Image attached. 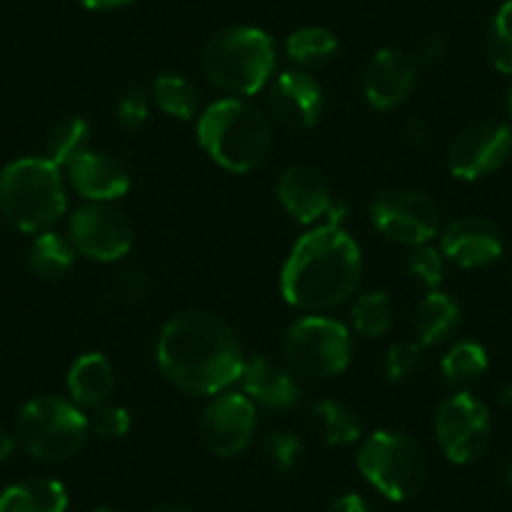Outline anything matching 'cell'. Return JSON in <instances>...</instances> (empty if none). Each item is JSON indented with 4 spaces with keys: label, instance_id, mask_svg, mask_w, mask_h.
Wrapping results in <instances>:
<instances>
[{
    "label": "cell",
    "instance_id": "ee69618b",
    "mask_svg": "<svg viewBox=\"0 0 512 512\" xmlns=\"http://www.w3.org/2000/svg\"><path fill=\"white\" fill-rule=\"evenodd\" d=\"M149 512H189V510H186V507H181V505H159V507H154V510H149Z\"/></svg>",
    "mask_w": 512,
    "mask_h": 512
},
{
    "label": "cell",
    "instance_id": "30bf717a",
    "mask_svg": "<svg viewBox=\"0 0 512 512\" xmlns=\"http://www.w3.org/2000/svg\"><path fill=\"white\" fill-rule=\"evenodd\" d=\"M435 435L447 460L455 465H470L490 445V410L470 392H455L437 407Z\"/></svg>",
    "mask_w": 512,
    "mask_h": 512
},
{
    "label": "cell",
    "instance_id": "6da1fadb",
    "mask_svg": "<svg viewBox=\"0 0 512 512\" xmlns=\"http://www.w3.org/2000/svg\"><path fill=\"white\" fill-rule=\"evenodd\" d=\"M161 374L191 397H214L239 382L244 352L234 329L209 312H181L156 342Z\"/></svg>",
    "mask_w": 512,
    "mask_h": 512
},
{
    "label": "cell",
    "instance_id": "8992f818",
    "mask_svg": "<svg viewBox=\"0 0 512 512\" xmlns=\"http://www.w3.org/2000/svg\"><path fill=\"white\" fill-rule=\"evenodd\" d=\"M18 442L31 457L63 462L88 440V420L81 407L63 397H36L18 415Z\"/></svg>",
    "mask_w": 512,
    "mask_h": 512
},
{
    "label": "cell",
    "instance_id": "d590c367",
    "mask_svg": "<svg viewBox=\"0 0 512 512\" xmlns=\"http://www.w3.org/2000/svg\"><path fill=\"white\" fill-rule=\"evenodd\" d=\"M485 53L497 71L505 73V76H512V43L502 41V38H497L495 33L487 31Z\"/></svg>",
    "mask_w": 512,
    "mask_h": 512
},
{
    "label": "cell",
    "instance_id": "4fadbf2b",
    "mask_svg": "<svg viewBox=\"0 0 512 512\" xmlns=\"http://www.w3.org/2000/svg\"><path fill=\"white\" fill-rule=\"evenodd\" d=\"M256 405L241 392H219L201 412L199 432L216 457H234L251 445L256 435Z\"/></svg>",
    "mask_w": 512,
    "mask_h": 512
},
{
    "label": "cell",
    "instance_id": "e0dca14e",
    "mask_svg": "<svg viewBox=\"0 0 512 512\" xmlns=\"http://www.w3.org/2000/svg\"><path fill=\"white\" fill-rule=\"evenodd\" d=\"M66 174L73 191L91 204H111L123 199L131 189L128 169L106 151H81L66 166Z\"/></svg>",
    "mask_w": 512,
    "mask_h": 512
},
{
    "label": "cell",
    "instance_id": "d4e9b609",
    "mask_svg": "<svg viewBox=\"0 0 512 512\" xmlns=\"http://www.w3.org/2000/svg\"><path fill=\"white\" fill-rule=\"evenodd\" d=\"M312 420L329 447H347L362 437V425L347 405L334 400H319L312 405Z\"/></svg>",
    "mask_w": 512,
    "mask_h": 512
},
{
    "label": "cell",
    "instance_id": "3957f363",
    "mask_svg": "<svg viewBox=\"0 0 512 512\" xmlns=\"http://www.w3.org/2000/svg\"><path fill=\"white\" fill-rule=\"evenodd\" d=\"M196 136L206 156L231 174L256 169L272 151V123L244 98L211 103L199 116Z\"/></svg>",
    "mask_w": 512,
    "mask_h": 512
},
{
    "label": "cell",
    "instance_id": "bcb514c9",
    "mask_svg": "<svg viewBox=\"0 0 512 512\" xmlns=\"http://www.w3.org/2000/svg\"><path fill=\"white\" fill-rule=\"evenodd\" d=\"M507 485L512 487V462H510V467H507Z\"/></svg>",
    "mask_w": 512,
    "mask_h": 512
},
{
    "label": "cell",
    "instance_id": "603a6c76",
    "mask_svg": "<svg viewBox=\"0 0 512 512\" xmlns=\"http://www.w3.org/2000/svg\"><path fill=\"white\" fill-rule=\"evenodd\" d=\"M76 246L71 239L56 231H41L28 249V269L43 282H56L66 277L76 264Z\"/></svg>",
    "mask_w": 512,
    "mask_h": 512
},
{
    "label": "cell",
    "instance_id": "60d3db41",
    "mask_svg": "<svg viewBox=\"0 0 512 512\" xmlns=\"http://www.w3.org/2000/svg\"><path fill=\"white\" fill-rule=\"evenodd\" d=\"M407 136H410L412 144H417V146L425 144V141H427V128H425V123H422V121H412L410 128H407Z\"/></svg>",
    "mask_w": 512,
    "mask_h": 512
},
{
    "label": "cell",
    "instance_id": "7a4b0ae2",
    "mask_svg": "<svg viewBox=\"0 0 512 512\" xmlns=\"http://www.w3.org/2000/svg\"><path fill=\"white\" fill-rule=\"evenodd\" d=\"M364 274L362 249L344 226L324 221L307 231L289 251L279 287L292 307L324 312L347 302L357 292Z\"/></svg>",
    "mask_w": 512,
    "mask_h": 512
},
{
    "label": "cell",
    "instance_id": "ffe728a7",
    "mask_svg": "<svg viewBox=\"0 0 512 512\" xmlns=\"http://www.w3.org/2000/svg\"><path fill=\"white\" fill-rule=\"evenodd\" d=\"M113 387H116V369L106 354H81L68 369V395L73 405L88 407V410L106 405Z\"/></svg>",
    "mask_w": 512,
    "mask_h": 512
},
{
    "label": "cell",
    "instance_id": "83f0119b",
    "mask_svg": "<svg viewBox=\"0 0 512 512\" xmlns=\"http://www.w3.org/2000/svg\"><path fill=\"white\" fill-rule=\"evenodd\" d=\"M88 139H91V123L81 116H71L66 121L58 123L51 131L46 141V156L43 159L51 161L58 169H66L81 151L88 149Z\"/></svg>",
    "mask_w": 512,
    "mask_h": 512
},
{
    "label": "cell",
    "instance_id": "8fae6325",
    "mask_svg": "<svg viewBox=\"0 0 512 512\" xmlns=\"http://www.w3.org/2000/svg\"><path fill=\"white\" fill-rule=\"evenodd\" d=\"M68 239L91 262H118L134 246V226L111 204H83L68 221Z\"/></svg>",
    "mask_w": 512,
    "mask_h": 512
},
{
    "label": "cell",
    "instance_id": "ab89813d",
    "mask_svg": "<svg viewBox=\"0 0 512 512\" xmlns=\"http://www.w3.org/2000/svg\"><path fill=\"white\" fill-rule=\"evenodd\" d=\"M78 3L88 11H113V8H123L134 0H78Z\"/></svg>",
    "mask_w": 512,
    "mask_h": 512
},
{
    "label": "cell",
    "instance_id": "44dd1931",
    "mask_svg": "<svg viewBox=\"0 0 512 512\" xmlns=\"http://www.w3.org/2000/svg\"><path fill=\"white\" fill-rule=\"evenodd\" d=\"M462 327V309L450 294L430 292L415 312V334L422 347L452 342Z\"/></svg>",
    "mask_w": 512,
    "mask_h": 512
},
{
    "label": "cell",
    "instance_id": "7402d4cb",
    "mask_svg": "<svg viewBox=\"0 0 512 512\" xmlns=\"http://www.w3.org/2000/svg\"><path fill=\"white\" fill-rule=\"evenodd\" d=\"M66 487L51 477H28L0 495V512H66Z\"/></svg>",
    "mask_w": 512,
    "mask_h": 512
},
{
    "label": "cell",
    "instance_id": "7bdbcfd3",
    "mask_svg": "<svg viewBox=\"0 0 512 512\" xmlns=\"http://www.w3.org/2000/svg\"><path fill=\"white\" fill-rule=\"evenodd\" d=\"M500 405L507 407V410H512V384H507V387H502V392H500Z\"/></svg>",
    "mask_w": 512,
    "mask_h": 512
},
{
    "label": "cell",
    "instance_id": "5bb4252c",
    "mask_svg": "<svg viewBox=\"0 0 512 512\" xmlns=\"http://www.w3.org/2000/svg\"><path fill=\"white\" fill-rule=\"evenodd\" d=\"M417 73H420V66L410 53L397 51V48H382L364 68V98L377 111L402 106L415 91Z\"/></svg>",
    "mask_w": 512,
    "mask_h": 512
},
{
    "label": "cell",
    "instance_id": "4316f807",
    "mask_svg": "<svg viewBox=\"0 0 512 512\" xmlns=\"http://www.w3.org/2000/svg\"><path fill=\"white\" fill-rule=\"evenodd\" d=\"M395 307L387 292H367L352 304V329L362 339H379L392 329Z\"/></svg>",
    "mask_w": 512,
    "mask_h": 512
},
{
    "label": "cell",
    "instance_id": "ac0fdd59",
    "mask_svg": "<svg viewBox=\"0 0 512 512\" xmlns=\"http://www.w3.org/2000/svg\"><path fill=\"white\" fill-rule=\"evenodd\" d=\"M277 196L287 214L299 224H317L327 219L332 209V189L317 169L307 164H292L277 181Z\"/></svg>",
    "mask_w": 512,
    "mask_h": 512
},
{
    "label": "cell",
    "instance_id": "1f68e13d",
    "mask_svg": "<svg viewBox=\"0 0 512 512\" xmlns=\"http://www.w3.org/2000/svg\"><path fill=\"white\" fill-rule=\"evenodd\" d=\"M262 452L264 460L279 472H292L294 467L299 465V457H302L304 445L299 440V435L287 430H279L267 435V440L262 442Z\"/></svg>",
    "mask_w": 512,
    "mask_h": 512
},
{
    "label": "cell",
    "instance_id": "9a60e30c",
    "mask_svg": "<svg viewBox=\"0 0 512 512\" xmlns=\"http://www.w3.org/2000/svg\"><path fill=\"white\" fill-rule=\"evenodd\" d=\"M269 111L274 121L292 131H309L317 126L324 111V93L317 78L307 71H287L269 88Z\"/></svg>",
    "mask_w": 512,
    "mask_h": 512
},
{
    "label": "cell",
    "instance_id": "2e32d148",
    "mask_svg": "<svg viewBox=\"0 0 512 512\" xmlns=\"http://www.w3.org/2000/svg\"><path fill=\"white\" fill-rule=\"evenodd\" d=\"M440 251L445 259L462 269H482L495 264L505 251L500 229L480 216H462L450 221L440 236Z\"/></svg>",
    "mask_w": 512,
    "mask_h": 512
},
{
    "label": "cell",
    "instance_id": "277c9868",
    "mask_svg": "<svg viewBox=\"0 0 512 512\" xmlns=\"http://www.w3.org/2000/svg\"><path fill=\"white\" fill-rule=\"evenodd\" d=\"M206 78L231 98L262 91L277 68V48L262 28L234 26L214 33L201 53Z\"/></svg>",
    "mask_w": 512,
    "mask_h": 512
},
{
    "label": "cell",
    "instance_id": "836d02e7",
    "mask_svg": "<svg viewBox=\"0 0 512 512\" xmlns=\"http://www.w3.org/2000/svg\"><path fill=\"white\" fill-rule=\"evenodd\" d=\"M422 344L420 342H400L392 344L387 357H384V374L390 382H407L415 377L422 367Z\"/></svg>",
    "mask_w": 512,
    "mask_h": 512
},
{
    "label": "cell",
    "instance_id": "8d00e7d4",
    "mask_svg": "<svg viewBox=\"0 0 512 512\" xmlns=\"http://www.w3.org/2000/svg\"><path fill=\"white\" fill-rule=\"evenodd\" d=\"M146 292H149V284H146L144 274L128 272L118 282V294H121L123 302H141L146 297Z\"/></svg>",
    "mask_w": 512,
    "mask_h": 512
},
{
    "label": "cell",
    "instance_id": "cb8c5ba5",
    "mask_svg": "<svg viewBox=\"0 0 512 512\" xmlns=\"http://www.w3.org/2000/svg\"><path fill=\"white\" fill-rule=\"evenodd\" d=\"M487 367H490V359H487L485 347L477 342H470V339L452 344L440 362L445 382L460 392H465L467 387L480 382L485 377Z\"/></svg>",
    "mask_w": 512,
    "mask_h": 512
},
{
    "label": "cell",
    "instance_id": "d6986e66",
    "mask_svg": "<svg viewBox=\"0 0 512 512\" xmlns=\"http://www.w3.org/2000/svg\"><path fill=\"white\" fill-rule=\"evenodd\" d=\"M244 395L254 405H262L274 412H287L302 402V387L289 369L279 367L264 354L244 359V369L239 377Z\"/></svg>",
    "mask_w": 512,
    "mask_h": 512
},
{
    "label": "cell",
    "instance_id": "f546056e",
    "mask_svg": "<svg viewBox=\"0 0 512 512\" xmlns=\"http://www.w3.org/2000/svg\"><path fill=\"white\" fill-rule=\"evenodd\" d=\"M407 269H410V274L422 287L430 289V292H437V287L442 284V277H445V254L440 249H435L432 244L412 246Z\"/></svg>",
    "mask_w": 512,
    "mask_h": 512
},
{
    "label": "cell",
    "instance_id": "d6a6232c",
    "mask_svg": "<svg viewBox=\"0 0 512 512\" xmlns=\"http://www.w3.org/2000/svg\"><path fill=\"white\" fill-rule=\"evenodd\" d=\"M88 432L101 440H121L131 430V415L121 405H98L93 407L91 415H86Z\"/></svg>",
    "mask_w": 512,
    "mask_h": 512
},
{
    "label": "cell",
    "instance_id": "484cf974",
    "mask_svg": "<svg viewBox=\"0 0 512 512\" xmlns=\"http://www.w3.org/2000/svg\"><path fill=\"white\" fill-rule=\"evenodd\" d=\"M154 101L166 116L191 121L199 113V91L181 73H161L154 81Z\"/></svg>",
    "mask_w": 512,
    "mask_h": 512
},
{
    "label": "cell",
    "instance_id": "7dc6e473",
    "mask_svg": "<svg viewBox=\"0 0 512 512\" xmlns=\"http://www.w3.org/2000/svg\"><path fill=\"white\" fill-rule=\"evenodd\" d=\"M96 512H116V510H111V507H101V510H96Z\"/></svg>",
    "mask_w": 512,
    "mask_h": 512
},
{
    "label": "cell",
    "instance_id": "52a82bcc",
    "mask_svg": "<svg viewBox=\"0 0 512 512\" xmlns=\"http://www.w3.org/2000/svg\"><path fill=\"white\" fill-rule=\"evenodd\" d=\"M364 480L392 502L415 497L425 477V455L407 432L379 430L362 442L357 455Z\"/></svg>",
    "mask_w": 512,
    "mask_h": 512
},
{
    "label": "cell",
    "instance_id": "f1b7e54d",
    "mask_svg": "<svg viewBox=\"0 0 512 512\" xmlns=\"http://www.w3.org/2000/svg\"><path fill=\"white\" fill-rule=\"evenodd\" d=\"M339 51V41L332 31L319 26L299 28L289 36L287 41V56L292 58L297 66L312 68L322 66V63L332 61L334 53Z\"/></svg>",
    "mask_w": 512,
    "mask_h": 512
},
{
    "label": "cell",
    "instance_id": "ba28073f",
    "mask_svg": "<svg viewBox=\"0 0 512 512\" xmlns=\"http://www.w3.org/2000/svg\"><path fill=\"white\" fill-rule=\"evenodd\" d=\"M284 357L307 379L339 377L352 362V332L329 317H302L284 332Z\"/></svg>",
    "mask_w": 512,
    "mask_h": 512
},
{
    "label": "cell",
    "instance_id": "9c48e42d",
    "mask_svg": "<svg viewBox=\"0 0 512 512\" xmlns=\"http://www.w3.org/2000/svg\"><path fill=\"white\" fill-rule=\"evenodd\" d=\"M369 216L384 239L402 246L430 244L440 229V211L430 196L405 186L379 191L369 206Z\"/></svg>",
    "mask_w": 512,
    "mask_h": 512
},
{
    "label": "cell",
    "instance_id": "b9f144b4",
    "mask_svg": "<svg viewBox=\"0 0 512 512\" xmlns=\"http://www.w3.org/2000/svg\"><path fill=\"white\" fill-rule=\"evenodd\" d=\"M13 447H16V442H13V437L6 435V432H0V462L6 460L8 455H11Z\"/></svg>",
    "mask_w": 512,
    "mask_h": 512
},
{
    "label": "cell",
    "instance_id": "f6af8a7d",
    "mask_svg": "<svg viewBox=\"0 0 512 512\" xmlns=\"http://www.w3.org/2000/svg\"><path fill=\"white\" fill-rule=\"evenodd\" d=\"M507 113H510V118H512V86H510V91H507Z\"/></svg>",
    "mask_w": 512,
    "mask_h": 512
},
{
    "label": "cell",
    "instance_id": "5b68a950",
    "mask_svg": "<svg viewBox=\"0 0 512 512\" xmlns=\"http://www.w3.org/2000/svg\"><path fill=\"white\" fill-rule=\"evenodd\" d=\"M66 206L61 169L48 159H18L0 171V214L18 231H48Z\"/></svg>",
    "mask_w": 512,
    "mask_h": 512
},
{
    "label": "cell",
    "instance_id": "7c38bea8",
    "mask_svg": "<svg viewBox=\"0 0 512 512\" xmlns=\"http://www.w3.org/2000/svg\"><path fill=\"white\" fill-rule=\"evenodd\" d=\"M512 154V126L505 121L472 123L447 151V169L460 181H480L502 169Z\"/></svg>",
    "mask_w": 512,
    "mask_h": 512
},
{
    "label": "cell",
    "instance_id": "f35d334b",
    "mask_svg": "<svg viewBox=\"0 0 512 512\" xmlns=\"http://www.w3.org/2000/svg\"><path fill=\"white\" fill-rule=\"evenodd\" d=\"M329 512H372V507L367 505L364 497L349 492V495L337 497V500L332 502V507H329Z\"/></svg>",
    "mask_w": 512,
    "mask_h": 512
},
{
    "label": "cell",
    "instance_id": "4dcf8cb0",
    "mask_svg": "<svg viewBox=\"0 0 512 512\" xmlns=\"http://www.w3.org/2000/svg\"><path fill=\"white\" fill-rule=\"evenodd\" d=\"M151 113V98L141 86H131L118 96L116 101V121L128 134H139L146 126Z\"/></svg>",
    "mask_w": 512,
    "mask_h": 512
},
{
    "label": "cell",
    "instance_id": "74e56055",
    "mask_svg": "<svg viewBox=\"0 0 512 512\" xmlns=\"http://www.w3.org/2000/svg\"><path fill=\"white\" fill-rule=\"evenodd\" d=\"M490 31L495 33L497 38H502V41L512 43V0H505V3H502L500 11L492 18Z\"/></svg>",
    "mask_w": 512,
    "mask_h": 512
},
{
    "label": "cell",
    "instance_id": "e575fe53",
    "mask_svg": "<svg viewBox=\"0 0 512 512\" xmlns=\"http://www.w3.org/2000/svg\"><path fill=\"white\" fill-rule=\"evenodd\" d=\"M445 51H447L445 38L437 36V33H430V36H425L417 41L415 51H412L410 56L415 58L417 66H435L437 61H442Z\"/></svg>",
    "mask_w": 512,
    "mask_h": 512
}]
</instances>
